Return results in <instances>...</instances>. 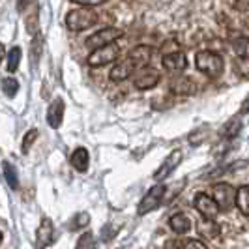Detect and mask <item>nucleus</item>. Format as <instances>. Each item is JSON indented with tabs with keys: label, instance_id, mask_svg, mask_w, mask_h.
<instances>
[{
	"label": "nucleus",
	"instance_id": "obj_29",
	"mask_svg": "<svg viewBox=\"0 0 249 249\" xmlns=\"http://www.w3.org/2000/svg\"><path fill=\"white\" fill-rule=\"evenodd\" d=\"M75 249H96V238L94 234L87 231V232H83L79 240H77V244H75Z\"/></svg>",
	"mask_w": 249,
	"mask_h": 249
},
{
	"label": "nucleus",
	"instance_id": "obj_13",
	"mask_svg": "<svg viewBox=\"0 0 249 249\" xmlns=\"http://www.w3.org/2000/svg\"><path fill=\"white\" fill-rule=\"evenodd\" d=\"M64 109H66V105H64L62 98H56V100L51 101L49 109H47V124H49L53 129H58V127L62 125Z\"/></svg>",
	"mask_w": 249,
	"mask_h": 249
},
{
	"label": "nucleus",
	"instance_id": "obj_36",
	"mask_svg": "<svg viewBox=\"0 0 249 249\" xmlns=\"http://www.w3.org/2000/svg\"><path fill=\"white\" fill-rule=\"evenodd\" d=\"M4 58H6V47H4V43L0 41V64H2Z\"/></svg>",
	"mask_w": 249,
	"mask_h": 249
},
{
	"label": "nucleus",
	"instance_id": "obj_16",
	"mask_svg": "<svg viewBox=\"0 0 249 249\" xmlns=\"http://www.w3.org/2000/svg\"><path fill=\"white\" fill-rule=\"evenodd\" d=\"M30 4V10L26 13V19H25V26H26V32L28 36L34 37L36 34H39V6L37 2H28Z\"/></svg>",
	"mask_w": 249,
	"mask_h": 249
},
{
	"label": "nucleus",
	"instance_id": "obj_17",
	"mask_svg": "<svg viewBox=\"0 0 249 249\" xmlns=\"http://www.w3.org/2000/svg\"><path fill=\"white\" fill-rule=\"evenodd\" d=\"M171 90L178 96H191V94H195L197 87L189 77H176L171 83Z\"/></svg>",
	"mask_w": 249,
	"mask_h": 249
},
{
	"label": "nucleus",
	"instance_id": "obj_38",
	"mask_svg": "<svg viewBox=\"0 0 249 249\" xmlns=\"http://www.w3.org/2000/svg\"><path fill=\"white\" fill-rule=\"evenodd\" d=\"M116 249H122V248H116Z\"/></svg>",
	"mask_w": 249,
	"mask_h": 249
},
{
	"label": "nucleus",
	"instance_id": "obj_32",
	"mask_svg": "<svg viewBox=\"0 0 249 249\" xmlns=\"http://www.w3.org/2000/svg\"><path fill=\"white\" fill-rule=\"evenodd\" d=\"M71 4H79L81 8H96V6H101V4H105L107 0H70Z\"/></svg>",
	"mask_w": 249,
	"mask_h": 249
},
{
	"label": "nucleus",
	"instance_id": "obj_34",
	"mask_svg": "<svg viewBox=\"0 0 249 249\" xmlns=\"http://www.w3.org/2000/svg\"><path fill=\"white\" fill-rule=\"evenodd\" d=\"M248 112H249V96L244 100L242 107H240V114H248Z\"/></svg>",
	"mask_w": 249,
	"mask_h": 249
},
{
	"label": "nucleus",
	"instance_id": "obj_33",
	"mask_svg": "<svg viewBox=\"0 0 249 249\" xmlns=\"http://www.w3.org/2000/svg\"><path fill=\"white\" fill-rule=\"evenodd\" d=\"M114 236H116V229L112 225H105L101 229V242H111Z\"/></svg>",
	"mask_w": 249,
	"mask_h": 249
},
{
	"label": "nucleus",
	"instance_id": "obj_15",
	"mask_svg": "<svg viewBox=\"0 0 249 249\" xmlns=\"http://www.w3.org/2000/svg\"><path fill=\"white\" fill-rule=\"evenodd\" d=\"M70 163H71V167L77 173H87L88 167H90V154H88V150L85 146L75 148L71 152V156H70Z\"/></svg>",
	"mask_w": 249,
	"mask_h": 249
},
{
	"label": "nucleus",
	"instance_id": "obj_18",
	"mask_svg": "<svg viewBox=\"0 0 249 249\" xmlns=\"http://www.w3.org/2000/svg\"><path fill=\"white\" fill-rule=\"evenodd\" d=\"M169 227L173 229V232H176V234H186V232H189V229H191V221H189L187 213L178 212L169 217Z\"/></svg>",
	"mask_w": 249,
	"mask_h": 249
},
{
	"label": "nucleus",
	"instance_id": "obj_1",
	"mask_svg": "<svg viewBox=\"0 0 249 249\" xmlns=\"http://www.w3.org/2000/svg\"><path fill=\"white\" fill-rule=\"evenodd\" d=\"M195 64H197V70L208 79H219L225 71V62L221 54L213 51H199L195 54Z\"/></svg>",
	"mask_w": 249,
	"mask_h": 249
},
{
	"label": "nucleus",
	"instance_id": "obj_21",
	"mask_svg": "<svg viewBox=\"0 0 249 249\" xmlns=\"http://www.w3.org/2000/svg\"><path fill=\"white\" fill-rule=\"evenodd\" d=\"M199 234H202L204 238H217L219 236V225L215 223V219H199Z\"/></svg>",
	"mask_w": 249,
	"mask_h": 249
},
{
	"label": "nucleus",
	"instance_id": "obj_20",
	"mask_svg": "<svg viewBox=\"0 0 249 249\" xmlns=\"http://www.w3.org/2000/svg\"><path fill=\"white\" fill-rule=\"evenodd\" d=\"M167 249H208L204 242L197 238H186V240H173L167 242Z\"/></svg>",
	"mask_w": 249,
	"mask_h": 249
},
{
	"label": "nucleus",
	"instance_id": "obj_14",
	"mask_svg": "<svg viewBox=\"0 0 249 249\" xmlns=\"http://www.w3.org/2000/svg\"><path fill=\"white\" fill-rule=\"evenodd\" d=\"M152 54H154V51H152V47H148V45H135L133 49L129 51L127 58L135 64L139 70V68L148 66L150 60H152Z\"/></svg>",
	"mask_w": 249,
	"mask_h": 249
},
{
	"label": "nucleus",
	"instance_id": "obj_25",
	"mask_svg": "<svg viewBox=\"0 0 249 249\" xmlns=\"http://www.w3.org/2000/svg\"><path fill=\"white\" fill-rule=\"evenodd\" d=\"M41 49H43V36L41 32L36 34L30 41V58H32V66H36L39 62V56H41Z\"/></svg>",
	"mask_w": 249,
	"mask_h": 249
},
{
	"label": "nucleus",
	"instance_id": "obj_23",
	"mask_svg": "<svg viewBox=\"0 0 249 249\" xmlns=\"http://www.w3.org/2000/svg\"><path fill=\"white\" fill-rule=\"evenodd\" d=\"M2 171H4V178H6L8 186L12 187V189H17V187H19V176H17V169H15L10 161H4V163H2Z\"/></svg>",
	"mask_w": 249,
	"mask_h": 249
},
{
	"label": "nucleus",
	"instance_id": "obj_10",
	"mask_svg": "<svg viewBox=\"0 0 249 249\" xmlns=\"http://www.w3.org/2000/svg\"><path fill=\"white\" fill-rule=\"evenodd\" d=\"M54 242V225L49 217H41V221L36 229V248L45 249Z\"/></svg>",
	"mask_w": 249,
	"mask_h": 249
},
{
	"label": "nucleus",
	"instance_id": "obj_5",
	"mask_svg": "<svg viewBox=\"0 0 249 249\" xmlns=\"http://www.w3.org/2000/svg\"><path fill=\"white\" fill-rule=\"evenodd\" d=\"M213 202L217 204L219 212H229L234 208V197H236V189L231 184H213L212 186V195Z\"/></svg>",
	"mask_w": 249,
	"mask_h": 249
},
{
	"label": "nucleus",
	"instance_id": "obj_28",
	"mask_svg": "<svg viewBox=\"0 0 249 249\" xmlns=\"http://www.w3.org/2000/svg\"><path fill=\"white\" fill-rule=\"evenodd\" d=\"M88 223H90V215L87 212H79L71 217L68 227H70V231H81V229H87Z\"/></svg>",
	"mask_w": 249,
	"mask_h": 249
},
{
	"label": "nucleus",
	"instance_id": "obj_12",
	"mask_svg": "<svg viewBox=\"0 0 249 249\" xmlns=\"http://www.w3.org/2000/svg\"><path fill=\"white\" fill-rule=\"evenodd\" d=\"M161 62H163V68L167 71H173V73H180V71H186L187 70V56L182 51L163 54Z\"/></svg>",
	"mask_w": 249,
	"mask_h": 249
},
{
	"label": "nucleus",
	"instance_id": "obj_19",
	"mask_svg": "<svg viewBox=\"0 0 249 249\" xmlns=\"http://www.w3.org/2000/svg\"><path fill=\"white\" fill-rule=\"evenodd\" d=\"M234 206L249 219V186H240L236 189Z\"/></svg>",
	"mask_w": 249,
	"mask_h": 249
},
{
	"label": "nucleus",
	"instance_id": "obj_30",
	"mask_svg": "<svg viewBox=\"0 0 249 249\" xmlns=\"http://www.w3.org/2000/svg\"><path fill=\"white\" fill-rule=\"evenodd\" d=\"M234 71L244 79H249V58H240L234 60Z\"/></svg>",
	"mask_w": 249,
	"mask_h": 249
},
{
	"label": "nucleus",
	"instance_id": "obj_22",
	"mask_svg": "<svg viewBox=\"0 0 249 249\" xmlns=\"http://www.w3.org/2000/svg\"><path fill=\"white\" fill-rule=\"evenodd\" d=\"M231 47L240 58H249V37L238 36L231 39Z\"/></svg>",
	"mask_w": 249,
	"mask_h": 249
},
{
	"label": "nucleus",
	"instance_id": "obj_27",
	"mask_svg": "<svg viewBox=\"0 0 249 249\" xmlns=\"http://www.w3.org/2000/svg\"><path fill=\"white\" fill-rule=\"evenodd\" d=\"M0 87H2V92H4L8 98H15L17 92H19V81H17L15 77H6V79H2Z\"/></svg>",
	"mask_w": 249,
	"mask_h": 249
},
{
	"label": "nucleus",
	"instance_id": "obj_37",
	"mask_svg": "<svg viewBox=\"0 0 249 249\" xmlns=\"http://www.w3.org/2000/svg\"><path fill=\"white\" fill-rule=\"evenodd\" d=\"M2 240H4V234H2V231H0V244H2Z\"/></svg>",
	"mask_w": 249,
	"mask_h": 249
},
{
	"label": "nucleus",
	"instance_id": "obj_7",
	"mask_svg": "<svg viewBox=\"0 0 249 249\" xmlns=\"http://www.w3.org/2000/svg\"><path fill=\"white\" fill-rule=\"evenodd\" d=\"M161 75L156 68L152 66H144V68H139L137 71L133 73V85L137 90H150L160 83Z\"/></svg>",
	"mask_w": 249,
	"mask_h": 249
},
{
	"label": "nucleus",
	"instance_id": "obj_31",
	"mask_svg": "<svg viewBox=\"0 0 249 249\" xmlns=\"http://www.w3.org/2000/svg\"><path fill=\"white\" fill-rule=\"evenodd\" d=\"M37 135H39V131H37V129H30V131H26L25 139H23V144H21V150H23V154H28L30 146L36 142Z\"/></svg>",
	"mask_w": 249,
	"mask_h": 249
},
{
	"label": "nucleus",
	"instance_id": "obj_26",
	"mask_svg": "<svg viewBox=\"0 0 249 249\" xmlns=\"http://www.w3.org/2000/svg\"><path fill=\"white\" fill-rule=\"evenodd\" d=\"M21 58H23V51L21 47H13L10 53H8V71L10 73H15L19 70V64H21Z\"/></svg>",
	"mask_w": 249,
	"mask_h": 249
},
{
	"label": "nucleus",
	"instance_id": "obj_9",
	"mask_svg": "<svg viewBox=\"0 0 249 249\" xmlns=\"http://www.w3.org/2000/svg\"><path fill=\"white\" fill-rule=\"evenodd\" d=\"M193 204H195V210L202 215V219H215L219 213L217 204L213 202V199L208 193H197L193 199Z\"/></svg>",
	"mask_w": 249,
	"mask_h": 249
},
{
	"label": "nucleus",
	"instance_id": "obj_4",
	"mask_svg": "<svg viewBox=\"0 0 249 249\" xmlns=\"http://www.w3.org/2000/svg\"><path fill=\"white\" fill-rule=\"evenodd\" d=\"M165 193H167V186H163V184H156L154 187H150L148 191L144 193V197L141 199V202H139L137 215H146V213L154 212L163 202Z\"/></svg>",
	"mask_w": 249,
	"mask_h": 249
},
{
	"label": "nucleus",
	"instance_id": "obj_35",
	"mask_svg": "<svg viewBox=\"0 0 249 249\" xmlns=\"http://www.w3.org/2000/svg\"><path fill=\"white\" fill-rule=\"evenodd\" d=\"M28 6V0H17V12H23Z\"/></svg>",
	"mask_w": 249,
	"mask_h": 249
},
{
	"label": "nucleus",
	"instance_id": "obj_11",
	"mask_svg": "<svg viewBox=\"0 0 249 249\" xmlns=\"http://www.w3.org/2000/svg\"><path fill=\"white\" fill-rule=\"evenodd\" d=\"M137 71V66L131 62L127 56H125L124 60H120L118 64H114L111 68V73H109V79H111L112 83H122L125 79H129V77H133V73Z\"/></svg>",
	"mask_w": 249,
	"mask_h": 249
},
{
	"label": "nucleus",
	"instance_id": "obj_6",
	"mask_svg": "<svg viewBox=\"0 0 249 249\" xmlns=\"http://www.w3.org/2000/svg\"><path fill=\"white\" fill-rule=\"evenodd\" d=\"M118 56H120V49H118L116 43H112V45H107V47L92 51V53L88 54L87 62L90 68H101V66L112 64Z\"/></svg>",
	"mask_w": 249,
	"mask_h": 249
},
{
	"label": "nucleus",
	"instance_id": "obj_24",
	"mask_svg": "<svg viewBox=\"0 0 249 249\" xmlns=\"http://www.w3.org/2000/svg\"><path fill=\"white\" fill-rule=\"evenodd\" d=\"M240 129H242V120H240V116H234V118H231V120L223 125L221 135L227 139H234L238 133H240Z\"/></svg>",
	"mask_w": 249,
	"mask_h": 249
},
{
	"label": "nucleus",
	"instance_id": "obj_2",
	"mask_svg": "<svg viewBox=\"0 0 249 249\" xmlns=\"http://www.w3.org/2000/svg\"><path fill=\"white\" fill-rule=\"evenodd\" d=\"M98 23V13L90 8H77L66 15V26L71 32H85Z\"/></svg>",
	"mask_w": 249,
	"mask_h": 249
},
{
	"label": "nucleus",
	"instance_id": "obj_8",
	"mask_svg": "<svg viewBox=\"0 0 249 249\" xmlns=\"http://www.w3.org/2000/svg\"><path fill=\"white\" fill-rule=\"evenodd\" d=\"M182 160H184L182 150H173V152L163 160V163L160 165V169L154 173V180H156V182H163L171 173H175L176 169H178V165L182 163Z\"/></svg>",
	"mask_w": 249,
	"mask_h": 249
},
{
	"label": "nucleus",
	"instance_id": "obj_3",
	"mask_svg": "<svg viewBox=\"0 0 249 249\" xmlns=\"http://www.w3.org/2000/svg\"><path fill=\"white\" fill-rule=\"evenodd\" d=\"M122 37V30L120 28H114V26H107V28H101L96 34H90V36L85 39V45L88 49L96 51L101 49V47H107V45H112L116 39Z\"/></svg>",
	"mask_w": 249,
	"mask_h": 249
}]
</instances>
